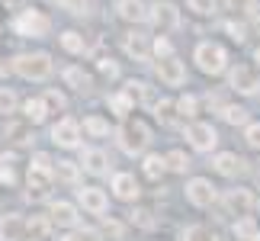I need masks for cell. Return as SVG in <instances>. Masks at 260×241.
I'll return each mask as SVG.
<instances>
[{
    "mask_svg": "<svg viewBox=\"0 0 260 241\" xmlns=\"http://www.w3.org/2000/svg\"><path fill=\"white\" fill-rule=\"evenodd\" d=\"M116 145H119V152L128 155V158H142L148 155V148H151V126L145 123L142 116H128V119H119V126H116Z\"/></svg>",
    "mask_w": 260,
    "mask_h": 241,
    "instance_id": "6da1fadb",
    "label": "cell"
},
{
    "mask_svg": "<svg viewBox=\"0 0 260 241\" xmlns=\"http://www.w3.org/2000/svg\"><path fill=\"white\" fill-rule=\"evenodd\" d=\"M10 71L19 80H32V84H45L55 74V62L48 52H16L10 58Z\"/></svg>",
    "mask_w": 260,
    "mask_h": 241,
    "instance_id": "7a4b0ae2",
    "label": "cell"
},
{
    "mask_svg": "<svg viewBox=\"0 0 260 241\" xmlns=\"http://www.w3.org/2000/svg\"><path fill=\"white\" fill-rule=\"evenodd\" d=\"M193 62H196V68H199L206 77L228 74V68H232L228 48H225L222 42H212V39H203V42L193 48Z\"/></svg>",
    "mask_w": 260,
    "mask_h": 241,
    "instance_id": "3957f363",
    "label": "cell"
},
{
    "mask_svg": "<svg viewBox=\"0 0 260 241\" xmlns=\"http://www.w3.org/2000/svg\"><path fill=\"white\" fill-rule=\"evenodd\" d=\"M13 33L23 36V39H45L52 33V16L45 10H36V7H23L19 13L13 16Z\"/></svg>",
    "mask_w": 260,
    "mask_h": 241,
    "instance_id": "277c9868",
    "label": "cell"
},
{
    "mask_svg": "<svg viewBox=\"0 0 260 241\" xmlns=\"http://www.w3.org/2000/svg\"><path fill=\"white\" fill-rule=\"evenodd\" d=\"M48 138H52L55 148H61V152H81V138H84V126L77 123L74 116H61L58 123H52L48 129Z\"/></svg>",
    "mask_w": 260,
    "mask_h": 241,
    "instance_id": "5b68a950",
    "label": "cell"
},
{
    "mask_svg": "<svg viewBox=\"0 0 260 241\" xmlns=\"http://www.w3.org/2000/svg\"><path fill=\"white\" fill-rule=\"evenodd\" d=\"M183 138H186V145L193 148V152H199V155H215V148H218V129L212 123H203V119L186 123Z\"/></svg>",
    "mask_w": 260,
    "mask_h": 241,
    "instance_id": "8992f818",
    "label": "cell"
},
{
    "mask_svg": "<svg viewBox=\"0 0 260 241\" xmlns=\"http://www.w3.org/2000/svg\"><path fill=\"white\" fill-rule=\"evenodd\" d=\"M228 90H235L238 97H257L260 94V71L257 65L238 62L228 68Z\"/></svg>",
    "mask_w": 260,
    "mask_h": 241,
    "instance_id": "52a82bcc",
    "label": "cell"
},
{
    "mask_svg": "<svg viewBox=\"0 0 260 241\" xmlns=\"http://www.w3.org/2000/svg\"><path fill=\"white\" fill-rule=\"evenodd\" d=\"M183 196H186V203L196 206V209H209V206H215L218 199H222L218 187L209 177H189L186 187H183Z\"/></svg>",
    "mask_w": 260,
    "mask_h": 241,
    "instance_id": "ba28073f",
    "label": "cell"
},
{
    "mask_svg": "<svg viewBox=\"0 0 260 241\" xmlns=\"http://www.w3.org/2000/svg\"><path fill=\"white\" fill-rule=\"evenodd\" d=\"M222 206L228 209V216L241 219V216H251L260 203H257L254 190H247V187H228L225 193H222Z\"/></svg>",
    "mask_w": 260,
    "mask_h": 241,
    "instance_id": "9c48e42d",
    "label": "cell"
},
{
    "mask_svg": "<svg viewBox=\"0 0 260 241\" xmlns=\"http://www.w3.org/2000/svg\"><path fill=\"white\" fill-rule=\"evenodd\" d=\"M157 36H167L174 33V29H180V23H183V16H180V7L171 4V0H157V4H151V19H148Z\"/></svg>",
    "mask_w": 260,
    "mask_h": 241,
    "instance_id": "30bf717a",
    "label": "cell"
},
{
    "mask_svg": "<svg viewBox=\"0 0 260 241\" xmlns=\"http://www.w3.org/2000/svg\"><path fill=\"white\" fill-rule=\"evenodd\" d=\"M109 190H113V199H119V203H138L142 199V184H138L132 170H116L109 177Z\"/></svg>",
    "mask_w": 260,
    "mask_h": 241,
    "instance_id": "8fae6325",
    "label": "cell"
},
{
    "mask_svg": "<svg viewBox=\"0 0 260 241\" xmlns=\"http://www.w3.org/2000/svg\"><path fill=\"white\" fill-rule=\"evenodd\" d=\"M77 206H81L87 216H100V219H103L109 213V193L103 187H96V184L77 187Z\"/></svg>",
    "mask_w": 260,
    "mask_h": 241,
    "instance_id": "7c38bea8",
    "label": "cell"
},
{
    "mask_svg": "<svg viewBox=\"0 0 260 241\" xmlns=\"http://www.w3.org/2000/svg\"><path fill=\"white\" fill-rule=\"evenodd\" d=\"M52 187H55V170L29 167V174H26V199L42 203V199L52 196Z\"/></svg>",
    "mask_w": 260,
    "mask_h": 241,
    "instance_id": "4fadbf2b",
    "label": "cell"
},
{
    "mask_svg": "<svg viewBox=\"0 0 260 241\" xmlns=\"http://www.w3.org/2000/svg\"><path fill=\"white\" fill-rule=\"evenodd\" d=\"M122 52L132 58V62H154V36L145 33H125L122 36Z\"/></svg>",
    "mask_w": 260,
    "mask_h": 241,
    "instance_id": "5bb4252c",
    "label": "cell"
},
{
    "mask_svg": "<svg viewBox=\"0 0 260 241\" xmlns=\"http://www.w3.org/2000/svg\"><path fill=\"white\" fill-rule=\"evenodd\" d=\"M154 74H157V80H161L164 87H174V90L186 84V65L180 62L177 55L161 58V62H154Z\"/></svg>",
    "mask_w": 260,
    "mask_h": 241,
    "instance_id": "9a60e30c",
    "label": "cell"
},
{
    "mask_svg": "<svg viewBox=\"0 0 260 241\" xmlns=\"http://www.w3.org/2000/svg\"><path fill=\"white\" fill-rule=\"evenodd\" d=\"M212 170L218 177H228V180H235V177H244L247 170V161L238 155V152H215L212 155Z\"/></svg>",
    "mask_w": 260,
    "mask_h": 241,
    "instance_id": "2e32d148",
    "label": "cell"
},
{
    "mask_svg": "<svg viewBox=\"0 0 260 241\" xmlns=\"http://www.w3.org/2000/svg\"><path fill=\"white\" fill-rule=\"evenodd\" d=\"M0 135H4L7 145H29L32 142V123L19 113V116H10L4 119V126H0Z\"/></svg>",
    "mask_w": 260,
    "mask_h": 241,
    "instance_id": "e0dca14e",
    "label": "cell"
},
{
    "mask_svg": "<svg viewBox=\"0 0 260 241\" xmlns=\"http://www.w3.org/2000/svg\"><path fill=\"white\" fill-rule=\"evenodd\" d=\"M116 16L122 19V23L142 26V23L151 19V4H148V0H116Z\"/></svg>",
    "mask_w": 260,
    "mask_h": 241,
    "instance_id": "ac0fdd59",
    "label": "cell"
},
{
    "mask_svg": "<svg viewBox=\"0 0 260 241\" xmlns=\"http://www.w3.org/2000/svg\"><path fill=\"white\" fill-rule=\"evenodd\" d=\"M0 241H29V222L19 213L0 216Z\"/></svg>",
    "mask_w": 260,
    "mask_h": 241,
    "instance_id": "d6986e66",
    "label": "cell"
},
{
    "mask_svg": "<svg viewBox=\"0 0 260 241\" xmlns=\"http://www.w3.org/2000/svg\"><path fill=\"white\" fill-rule=\"evenodd\" d=\"M48 216H52V222L58 228H77V219H81L77 203H71V199H52L48 203Z\"/></svg>",
    "mask_w": 260,
    "mask_h": 241,
    "instance_id": "ffe728a7",
    "label": "cell"
},
{
    "mask_svg": "<svg viewBox=\"0 0 260 241\" xmlns=\"http://www.w3.org/2000/svg\"><path fill=\"white\" fill-rule=\"evenodd\" d=\"M81 167H84V174L90 177H106L109 174V155L103 152V148H81Z\"/></svg>",
    "mask_w": 260,
    "mask_h": 241,
    "instance_id": "44dd1931",
    "label": "cell"
},
{
    "mask_svg": "<svg viewBox=\"0 0 260 241\" xmlns=\"http://www.w3.org/2000/svg\"><path fill=\"white\" fill-rule=\"evenodd\" d=\"M32 126H42V123H48V116H52V109H48V103L42 100V94L39 97H29V100H23V109H19Z\"/></svg>",
    "mask_w": 260,
    "mask_h": 241,
    "instance_id": "7402d4cb",
    "label": "cell"
},
{
    "mask_svg": "<svg viewBox=\"0 0 260 241\" xmlns=\"http://www.w3.org/2000/svg\"><path fill=\"white\" fill-rule=\"evenodd\" d=\"M106 106H109V113H113L116 119H128V113H135V100L128 97L125 87H119L116 94H109L106 97Z\"/></svg>",
    "mask_w": 260,
    "mask_h": 241,
    "instance_id": "603a6c76",
    "label": "cell"
},
{
    "mask_svg": "<svg viewBox=\"0 0 260 241\" xmlns=\"http://www.w3.org/2000/svg\"><path fill=\"white\" fill-rule=\"evenodd\" d=\"M142 174L157 184V180L167 174V158H164L161 152H148V155H142Z\"/></svg>",
    "mask_w": 260,
    "mask_h": 241,
    "instance_id": "cb8c5ba5",
    "label": "cell"
},
{
    "mask_svg": "<svg viewBox=\"0 0 260 241\" xmlns=\"http://www.w3.org/2000/svg\"><path fill=\"white\" fill-rule=\"evenodd\" d=\"M125 90H128V97L135 100V103H142V106H157V97H154V90L148 80H125Z\"/></svg>",
    "mask_w": 260,
    "mask_h": 241,
    "instance_id": "d4e9b609",
    "label": "cell"
},
{
    "mask_svg": "<svg viewBox=\"0 0 260 241\" xmlns=\"http://www.w3.org/2000/svg\"><path fill=\"white\" fill-rule=\"evenodd\" d=\"M232 235H235V241H257V238H260V225H257V219H254V216H241V219H235V222H232Z\"/></svg>",
    "mask_w": 260,
    "mask_h": 241,
    "instance_id": "484cf974",
    "label": "cell"
},
{
    "mask_svg": "<svg viewBox=\"0 0 260 241\" xmlns=\"http://www.w3.org/2000/svg\"><path fill=\"white\" fill-rule=\"evenodd\" d=\"M84 135H90V138H106L109 132H116L113 129V123H109L106 116H100V113H90V116H84Z\"/></svg>",
    "mask_w": 260,
    "mask_h": 241,
    "instance_id": "4316f807",
    "label": "cell"
},
{
    "mask_svg": "<svg viewBox=\"0 0 260 241\" xmlns=\"http://www.w3.org/2000/svg\"><path fill=\"white\" fill-rule=\"evenodd\" d=\"M26 222H29V238H36V241H48V238H52V228H55V222H52V216H48V213L29 216Z\"/></svg>",
    "mask_w": 260,
    "mask_h": 241,
    "instance_id": "83f0119b",
    "label": "cell"
},
{
    "mask_svg": "<svg viewBox=\"0 0 260 241\" xmlns=\"http://www.w3.org/2000/svg\"><path fill=\"white\" fill-rule=\"evenodd\" d=\"M84 174L81 161H68V158H58L55 161V180H61V184H77Z\"/></svg>",
    "mask_w": 260,
    "mask_h": 241,
    "instance_id": "f1b7e54d",
    "label": "cell"
},
{
    "mask_svg": "<svg viewBox=\"0 0 260 241\" xmlns=\"http://www.w3.org/2000/svg\"><path fill=\"white\" fill-rule=\"evenodd\" d=\"M58 45H61L68 55H87V39H84V33H77V29H64V33L58 36Z\"/></svg>",
    "mask_w": 260,
    "mask_h": 241,
    "instance_id": "f546056e",
    "label": "cell"
},
{
    "mask_svg": "<svg viewBox=\"0 0 260 241\" xmlns=\"http://www.w3.org/2000/svg\"><path fill=\"white\" fill-rule=\"evenodd\" d=\"M61 80H64V87H71V90H84L90 87V74L84 71V65H68L64 71H61Z\"/></svg>",
    "mask_w": 260,
    "mask_h": 241,
    "instance_id": "4dcf8cb0",
    "label": "cell"
},
{
    "mask_svg": "<svg viewBox=\"0 0 260 241\" xmlns=\"http://www.w3.org/2000/svg\"><path fill=\"white\" fill-rule=\"evenodd\" d=\"M218 119H222V123H228V126H247L251 123V109L247 106H238V103H225L222 106V113H218Z\"/></svg>",
    "mask_w": 260,
    "mask_h": 241,
    "instance_id": "1f68e13d",
    "label": "cell"
},
{
    "mask_svg": "<svg viewBox=\"0 0 260 241\" xmlns=\"http://www.w3.org/2000/svg\"><path fill=\"white\" fill-rule=\"evenodd\" d=\"M180 241H218V235H215L212 225L193 222V225H183V228H180Z\"/></svg>",
    "mask_w": 260,
    "mask_h": 241,
    "instance_id": "d6a6232c",
    "label": "cell"
},
{
    "mask_svg": "<svg viewBox=\"0 0 260 241\" xmlns=\"http://www.w3.org/2000/svg\"><path fill=\"white\" fill-rule=\"evenodd\" d=\"M19 109H23V100L13 87H0V116L10 119V116H19Z\"/></svg>",
    "mask_w": 260,
    "mask_h": 241,
    "instance_id": "836d02e7",
    "label": "cell"
},
{
    "mask_svg": "<svg viewBox=\"0 0 260 241\" xmlns=\"http://www.w3.org/2000/svg\"><path fill=\"white\" fill-rule=\"evenodd\" d=\"M199 103H203V100H199L196 94H180V97H177V116L193 123V119L199 116Z\"/></svg>",
    "mask_w": 260,
    "mask_h": 241,
    "instance_id": "e575fe53",
    "label": "cell"
},
{
    "mask_svg": "<svg viewBox=\"0 0 260 241\" xmlns=\"http://www.w3.org/2000/svg\"><path fill=\"white\" fill-rule=\"evenodd\" d=\"M164 158H167V170H171V174H186V170L193 167V161H189V155H186V152H180V148H174V152H167Z\"/></svg>",
    "mask_w": 260,
    "mask_h": 241,
    "instance_id": "d590c367",
    "label": "cell"
},
{
    "mask_svg": "<svg viewBox=\"0 0 260 241\" xmlns=\"http://www.w3.org/2000/svg\"><path fill=\"white\" fill-rule=\"evenodd\" d=\"M260 0H225V10H232L235 16H247V19H254L260 13Z\"/></svg>",
    "mask_w": 260,
    "mask_h": 241,
    "instance_id": "8d00e7d4",
    "label": "cell"
},
{
    "mask_svg": "<svg viewBox=\"0 0 260 241\" xmlns=\"http://www.w3.org/2000/svg\"><path fill=\"white\" fill-rule=\"evenodd\" d=\"M42 100L48 103V109H52V113H68V97H64V90L45 87V90H42Z\"/></svg>",
    "mask_w": 260,
    "mask_h": 241,
    "instance_id": "74e56055",
    "label": "cell"
},
{
    "mask_svg": "<svg viewBox=\"0 0 260 241\" xmlns=\"http://www.w3.org/2000/svg\"><path fill=\"white\" fill-rule=\"evenodd\" d=\"M13 155H0V184L4 187H16V167H13Z\"/></svg>",
    "mask_w": 260,
    "mask_h": 241,
    "instance_id": "f35d334b",
    "label": "cell"
},
{
    "mask_svg": "<svg viewBox=\"0 0 260 241\" xmlns=\"http://www.w3.org/2000/svg\"><path fill=\"white\" fill-rule=\"evenodd\" d=\"M186 10L193 16H212L218 10V0H186Z\"/></svg>",
    "mask_w": 260,
    "mask_h": 241,
    "instance_id": "ab89813d",
    "label": "cell"
},
{
    "mask_svg": "<svg viewBox=\"0 0 260 241\" xmlns=\"http://www.w3.org/2000/svg\"><path fill=\"white\" fill-rule=\"evenodd\" d=\"M225 33H228V39H232V42H247V33H251V26H244V23H235V19H228L225 23Z\"/></svg>",
    "mask_w": 260,
    "mask_h": 241,
    "instance_id": "60d3db41",
    "label": "cell"
},
{
    "mask_svg": "<svg viewBox=\"0 0 260 241\" xmlns=\"http://www.w3.org/2000/svg\"><path fill=\"white\" fill-rule=\"evenodd\" d=\"M154 116L161 119V123H174V116H177V100H157Z\"/></svg>",
    "mask_w": 260,
    "mask_h": 241,
    "instance_id": "b9f144b4",
    "label": "cell"
},
{
    "mask_svg": "<svg viewBox=\"0 0 260 241\" xmlns=\"http://www.w3.org/2000/svg\"><path fill=\"white\" fill-rule=\"evenodd\" d=\"M174 55V42L167 36H154V62H161V58H171Z\"/></svg>",
    "mask_w": 260,
    "mask_h": 241,
    "instance_id": "7bdbcfd3",
    "label": "cell"
},
{
    "mask_svg": "<svg viewBox=\"0 0 260 241\" xmlns=\"http://www.w3.org/2000/svg\"><path fill=\"white\" fill-rule=\"evenodd\" d=\"M244 142H247V148L260 152V123H247L244 126Z\"/></svg>",
    "mask_w": 260,
    "mask_h": 241,
    "instance_id": "ee69618b",
    "label": "cell"
},
{
    "mask_svg": "<svg viewBox=\"0 0 260 241\" xmlns=\"http://www.w3.org/2000/svg\"><path fill=\"white\" fill-rule=\"evenodd\" d=\"M29 167H42V170H55V158L45 155V152H32L29 158Z\"/></svg>",
    "mask_w": 260,
    "mask_h": 241,
    "instance_id": "f6af8a7d",
    "label": "cell"
},
{
    "mask_svg": "<svg viewBox=\"0 0 260 241\" xmlns=\"http://www.w3.org/2000/svg\"><path fill=\"white\" fill-rule=\"evenodd\" d=\"M96 68H100V74L109 77V80H116V77H119V62H113V58H100Z\"/></svg>",
    "mask_w": 260,
    "mask_h": 241,
    "instance_id": "bcb514c9",
    "label": "cell"
},
{
    "mask_svg": "<svg viewBox=\"0 0 260 241\" xmlns=\"http://www.w3.org/2000/svg\"><path fill=\"white\" fill-rule=\"evenodd\" d=\"M132 225H138V228H154L151 209H135V213H132Z\"/></svg>",
    "mask_w": 260,
    "mask_h": 241,
    "instance_id": "7dc6e473",
    "label": "cell"
},
{
    "mask_svg": "<svg viewBox=\"0 0 260 241\" xmlns=\"http://www.w3.org/2000/svg\"><path fill=\"white\" fill-rule=\"evenodd\" d=\"M77 232H81L84 241H106V235H103V232H96V228H77Z\"/></svg>",
    "mask_w": 260,
    "mask_h": 241,
    "instance_id": "c3c4849f",
    "label": "cell"
},
{
    "mask_svg": "<svg viewBox=\"0 0 260 241\" xmlns=\"http://www.w3.org/2000/svg\"><path fill=\"white\" fill-rule=\"evenodd\" d=\"M58 241H84V238H81V232H77V228H64V232L58 235Z\"/></svg>",
    "mask_w": 260,
    "mask_h": 241,
    "instance_id": "681fc988",
    "label": "cell"
},
{
    "mask_svg": "<svg viewBox=\"0 0 260 241\" xmlns=\"http://www.w3.org/2000/svg\"><path fill=\"white\" fill-rule=\"evenodd\" d=\"M122 232H125V228L119 222H109V228H106V235H113V238H122Z\"/></svg>",
    "mask_w": 260,
    "mask_h": 241,
    "instance_id": "f907efd6",
    "label": "cell"
},
{
    "mask_svg": "<svg viewBox=\"0 0 260 241\" xmlns=\"http://www.w3.org/2000/svg\"><path fill=\"white\" fill-rule=\"evenodd\" d=\"M251 62H254V65H257V71H260V45H257V48H254V55H251Z\"/></svg>",
    "mask_w": 260,
    "mask_h": 241,
    "instance_id": "816d5d0a",
    "label": "cell"
},
{
    "mask_svg": "<svg viewBox=\"0 0 260 241\" xmlns=\"http://www.w3.org/2000/svg\"><path fill=\"white\" fill-rule=\"evenodd\" d=\"M251 29H254V33H257V36H260V13H257V16H254V19H251Z\"/></svg>",
    "mask_w": 260,
    "mask_h": 241,
    "instance_id": "f5cc1de1",
    "label": "cell"
},
{
    "mask_svg": "<svg viewBox=\"0 0 260 241\" xmlns=\"http://www.w3.org/2000/svg\"><path fill=\"white\" fill-rule=\"evenodd\" d=\"M29 241H36V238H29Z\"/></svg>",
    "mask_w": 260,
    "mask_h": 241,
    "instance_id": "db71d44e",
    "label": "cell"
},
{
    "mask_svg": "<svg viewBox=\"0 0 260 241\" xmlns=\"http://www.w3.org/2000/svg\"><path fill=\"white\" fill-rule=\"evenodd\" d=\"M257 241H260V238H257Z\"/></svg>",
    "mask_w": 260,
    "mask_h": 241,
    "instance_id": "11a10c76",
    "label": "cell"
}]
</instances>
